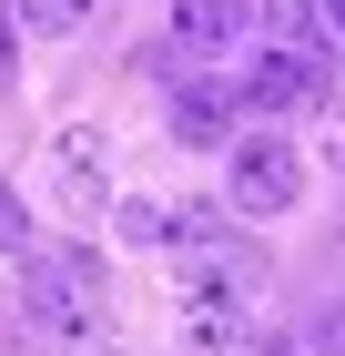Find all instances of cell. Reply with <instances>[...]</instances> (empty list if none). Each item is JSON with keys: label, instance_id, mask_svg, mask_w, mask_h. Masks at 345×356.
<instances>
[{"label": "cell", "instance_id": "cell-10", "mask_svg": "<svg viewBox=\"0 0 345 356\" xmlns=\"http://www.w3.org/2000/svg\"><path fill=\"white\" fill-rule=\"evenodd\" d=\"M112 224H122V245H173V204H112Z\"/></svg>", "mask_w": 345, "mask_h": 356}, {"label": "cell", "instance_id": "cell-5", "mask_svg": "<svg viewBox=\"0 0 345 356\" xmlns=\"http://www.w3.org/2000/svg\"><path fill=\"white\" fill-rule=\"evenodd\" d=\"M183 346L193 356H244L254 346V305H234V296H213V285H183Z\"/></svg>", "mask_w": 345, "mask_h": 356}, {"label": "cell", "instance_id": "cell-7", "mask_svg": "<svg viewBox=\"0 0 345 356\" xmlns=\"http://www.w3.org/2000/svg\"><path fill=\"white\" fill-rule=\"evenodd\" d=\"M183 265H193V285H213V296H234V305H254V296H264V254L244 245L234 224H224L213 245H183Z\"/></svg>", "mask_w": 345, "mask_h": 356}, {"label": "cell", "instance_id": "cell-14", "mask_svg": "<svg viewBox=\"0 0 345 356\" xmlns=\"http://www.w3.org/2000/svg\"><path fill=\"white\" fill-rule=\"evenodd\" d=\"M10 72H21V21L0 10V82H10Z\"/></svg>", "mask_w": 345, "mask_h": 356}, {"label": "cell", "instance_id": "cell-9", "mask_svg": "<svg viewBox=\"0 0 345 356\" xmlns=\"http://www.w3.org/2000/svg\"><path fill=\"white\" fill-rule=\"evenodd\" d=\"M254 21L274 31V41H294V51H315V61H335L325 41H335V21H325V0H244Z\"/></svg>", "mask_w": 345, "mask_h": 356}, {"label": "cell", "instance_id": "cell-4", "mask_svg": "<svg viewBox=\"0 0 345 356\" xmlns=\"http://www.w3.org/2000/svg\"><path fill=\"white\" fill-rule=\"evenodd\" d=\"M51 193L71 204V214H112V153L92 122H71V133H51Z\"/></svg>", "mask_w": 345, "mask_h": 356}, {"label": "cell", "instance_id": "cell-6", "mask_svg": "<svg viewBox=\"0 0 345 356\" xmlns=\"http://www.w3.org/2000/svg\"><path fill=\"white\" fill-rule=\"evenodd\" d=\"M234 112H244L234 82H183L173 92V143H183V153H224V143H234Z\"/></svg>", "mask_w": 345, "mask_h": 356}, {"label": "cell", "instance_id": "cell-3", "mask_svg": "<svg viewBox=\"0 0 345 356\" xmlns=\"http://www.w3.org/2000/svg\"><path fill=\"white\" fill-rule=\"evenodd\" d=\"M244 112H264V122H285V112H305V102H315V92H325V61L315 51H294V41H274V51H254V61H244Z\"/></svg>", "mask_w": 345, "mask_h": 356}, {"label": "cell", "instance_id": "cell-11", "mask_svg": "<svg viewBox=\"0 0 345 356\" xmlns=\"http://www.w3.org/2000/svg\"><path fill=\"white\" fill-rule=\"evenodd\" d=\"M92 10H102V0H21V31H41V41H51V31L92 21Z\"/></svg>", "mask_w": 345, "mask_h": 356}, {"label": "cell", "instance_id": "cell-12", "mask_svg": "<svg viewBox=\"0 0 345 356\" xmlns=\"http://www.w3.org/2000/svg\"><path fill=\"white\" fill-rule=\"evenodd\" d=\"M0 254H31V214H21V193L0 184Z\"/></svg>", "mask_w": 345, "mask_h": 356}, {"label": "cell", "instance_id": "cell-15", "mask_svg": "<svg viewBox=\"0 0 345 356\" xmlns=\"http://www.w3.org/2000/svg\"><path fill=\"white\" fill-rule=\"evenodd\" d=\"M244 356H294V346H285V336H254V346H244Z\"/></svg>", "mask_w": 345, "mask_h": 356}, {"label": "cell", "instance_id": "cell-1", "mask_svg": "<svg viewBox=\"0 0 345 356\" xmlns=\"http://www.w3.org/2000/svg\"><path fill=\"white\" fill-rule=\"evenodd\" d=\"M21 316L41 336H71V326H102V254L92 245H31L21 254Z\"/></svg>", "mask_w": 345, "mask_h": 356}, {"label": "cell", "instance_id": "cell-2", "mask_svg": "<svg viewBox=\"0 0 345 356\" xmlns=\"http://www.w3.org/2000/svg\"><path fill=\"white\" fill-rule=\"evenodd\" d=\"M294 193H305V153H294L285 133H244L234 173H224V204H234L244 224H274V214H294Z\"/></svg>", "mask_w": 345, "mask_h": 356}, {"label": "cell", "instance_id": "cell-13", "mask_svg": "<svg viewBox=\"0 0 345 356\" xmlns=\"http://www.w3.org/2000/svg\"><path fill=\"white\" fill-rule=\"evenodd\" d=\"M315 356H345V296H335V305L315 316Z\"/></svg>", "mask_w": 345, "mask_h": 356}, {"label": "cell", "instance_id": "cell-16", "mask_svg": "<svg viewBox=\"0 0 345 356\" xmlns=\"http://www.w3.org/2000/svg\"><path fill=\"white\" fill-rule=\"evenodd\" d=\"M325 21H335V31H345V0H325Z\"/></svg>", "mask_w": 345, "mask_h": 356}, {"label": "cell", "instance_id": "cell-17", "mask_svg": "<svg viewBox=\"0 0 345 356\" xmlns=\"http://www.w3.org/2000/svg\"><path fill=\"white\" fill-rule=\"evenodd\" d=\"M335 173H345V133H335Z\"/></svg>", "mask_w": 345, "mask_h": 356}, {"label": "cell", "instance_id": "cell-8", "mask_svg": "<svg viewBox=\"0 0 345 356\" xmlns=\"http://www.w3.org/2000/svg\"><path fill=\"white\" fill-rule=\"evenodd\" d=\"M244 0H173V51H193V61H213V51H234L244 41Z\"/></svg>", "mask_w": 345, "mask_h": 356}]
</instances>
